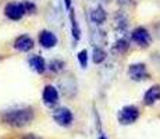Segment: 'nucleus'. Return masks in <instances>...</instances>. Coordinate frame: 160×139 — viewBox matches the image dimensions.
Masks as SVG:
<instances>
[{"mask_svg":"<svg viewBox=\"0 0 160 139\" xmlns=\"http://www.w3.org/2000/svg\"><path fill=\"white\" fill-rule=\"evenodd\" d=\"M35 118V111L32 107H20V109L6 110L0 116V121L3 124L13 127V128H22L29 125Z\"/></svg>","mask_w":160,"mask_h":139,"instance_id":"1","label":"nucleus"},{"mask_svg":"<svg viewBox=\"0 0 160 139\" xmlns=\"http://www.w3.org/2000/svg\"><path fill=\"white\" fill-rule=\"evenodd\" d=\"M141 111L137 106L134 104H127L122 109H120L118 114H117V120L121 125H131L135 121H138Z\"/></svg>","mask_w":160,"mask_h":139,"instance_id":"2","label":"nucleus"},{"mask_svg":"<svg viewBox=\"0 0 160 139\" xmlns=\"http://www.w3.org/2000/svg\"><path fill=\"white\" fill-rule=\"evenodd\" d=\"M27 14L22 2H8L4 7V15L11 21H20Z\"/></svg>","mask_w":160,"mask_h":139,"instance_id":"3","label":"nucleus"},{"mask_svg":"<svg viewBox=\"0 0 160 139\" xmlns=\"http://www.w3.org/2000/svg\"><path fill=\"white\" fill-rule=\"evenodd\" d=\"M128 77L132 79V81H145V79H149V72H148L146 64L145 63H134L128 67Z\"/></svg>","mask_w":160,"mask_h":139,"instance_id":"4","label":"nucleus"},{"mask_svg":"<svg viewBox=\"0 0 160 139\" xmlns=\"http://www.w3.org/2000/svg\"><path fill=\"white\" fill-rule=\"evenodd\" d=\"M53 120L60 127H70L74 121V114L67 107H60L53 111Z\"/></svg>","mask_w":160,"mask_h":139,"instance_id":"5","label":"nucleus"},{"mask_svg":"<svg viewBox=\"0 0 160 139\" xmlns=\"http://www.w3.org/2000/svg\"><path fill=\"white\" fill-rule=\"evenodd\" d=\"M131 41L137 43L138 46H141V47H148L152 39H150V33L146 28L138 27L131 32Z\"/></svg>","mask_w":160,"mask_h":139,"instance_id":"6","label":"nucleus"},{"mask_svg":"<svg viewBox=\"0 0 160 139\" xmlns=\"http://www.w3.org/2000/svg\"><path fill=\"white\" fill-rule=\"evenodd\" d=\"M42 99H43V103L46 106H56L58 103V91L53 85H46L43 92H42Z\"/></svg>","mask_w":160,"mask_h":139,"instance_id":"7","label":"nucleus"},{"mask_svg":"<svg viewBox=\"0 0 160 139\" xmlns=\"http://www.w3.org/2000/svg\"><path fill=\"white\" fill-rule=\"evenodd\" d=\"M57 42H58V39H57V36L54 32L48 31V29L41 31V33H39V43H41L42 47L52 49L57 45Z\"/></svg>","mask_w":160,"mask_h":139,"instance_id":"8","label":"nucleus"},{"mask_svg":"<svg viewBox=\"0 0 160 139\" xmlns=\"http://www.w3.org/2000/svg\"><path fill=\"white\" fill-rule=\"evenodd\" d=\"M33 39L31 38L29 35H20L18 38H15L14 41V49L18 52H22V53H27L33 47Z\"/></svg>","mask_w":160,"mask_h":139,"instance_id":"9","label":"nucleus"},{"mask_svg":"<svg viewBox=\"0 0 160 139\" xmlns=\"http://www.w3.org/2000/svg\"><path fill=\"white\" fill-rule=\"evenodd\" d=\"M158 100H160V85H153L143 95V103L146 106H152Z\"/></svg>","mask_w":160,"mask_h":139,"instance_id":"10","label":"nucleus"},{"mask_svg":"<svg viewBox=\"0 0 160 139\" xmlns=\"http://www.w3.org/2000/svg\"><path fill=\"white\" fill-rule=\"evenodd\" d=\"M28 64L36 74H43L46 71V68H48L45 58L42 57V56H39V54H35V56H32V57H29Z\"/></svg>","mask_w":160,"mask_h":139,"instance_id":"11","label":"nucleus"},{"mask_svg":"<svg viewBox=\"0 0 160 139\" xmlns=\"http://www.w3.org/2000/svg\"><path fill=\"white\" fill-rule=\"evenodd\" d=\"M68 17H70V22H71V35H72V38L75 39L77 42L81 39V28H79V24H78V21H77V15H75V10L71 7L70 8V14H68Z\"/></svg>","mask_w":160,"mask_h":139,"instance_id":"12","label":"nucleus"},{"mask_svg":"<svg viewBox=\"0 0 160 139\" xmlns=\"http://www.w3.org/2000/svg\"><path fill=\"white\" fill-rule=\"evenodd\" d=\"M89 17H91V21L93 24L100 25V24H103L104 21H106L107 14H106V11H104V8L102 6H96V7L91 11V15H89Z\"/></svg>","mask_w":160,"mask_h":139,"instance_id":"13","label":"nucleus"},{"mask_svg":"<svg viewBox=\"0 0 160 139\" xmlns=\"http://www.w3.org/2000/svg\"><path fill=\"white\" fill-rule=\"evenodd\" d=\"M128 47H130V43H128L127 39H118L114 46H113V53H118V54H124L125 52L128 50Z\"/></svg>","mask_w":160,"mask_h":139,"instance_id":"14","label":"nucleus"},{"mask_svg":"<svg viewBox=\"0 0 160 139\" xmlns=\"http://www.w3.org/2000/svg\"><path fill=\"white\" fill-rule=\"evenodd\" d=\"M106 52L103 50L102 47H95L93 49V56H92V58H93L95 64H100L103 63L104 60H106Z\"/></svg>","mask_w":160,"mask_h":139,"instance_id":"15","label":"nucleus"},{"mask_svg":"<svg viewBox=\"0 0 160 139\" xmlns=\"http://www.w3.org/2000/svg\"><path fill=\"white\" fill-rule=\"evenodd\" d=\"M64 66H66V63H64L63 60L54 58V60L50 61V64H49V68L53 71V72H60V71L64 70Z\"/></svg>","mask_w":160,"mask_h":139,"instance_id":"16","label":"nucleus"},{"mask_svg":"<svg viewBox=\"0 0 160 139\" xmlns=\"http://www.w3.org/2000/svg\"><path fill=\"white\" fill-rule=\"evenodd\" d=\"M77 57H78L79 66H81L82 68H87V67H88V52L84 49V50H81V52H79Z\"/></svg>","mask_w":160,"mask_h":139,"instance_id":"17","label":"nucleus"},{"mask_svg":"<svg viewBox=\"0 0 160 139\" xmlns=\"http://www.w3.org/2000/svg\"><path fill=\"white\" fill-rule=\"evenodd\" d=\"M22 3H24V7H25L27 14H35V13H36V6H35V3L29 2V0H25V2H22Z\"/></svg>","mask_w":160,"mask_h":139,"instance_id":"18","label":"nucleus"},{"mask_svg":"<svg viewBox=\"0 0 160 139\" xmlns=\"http://www.w3.org/2000/svg\"><path fill=\"white\" fill-rule=\"evenodd\" d=\"M20 139H45V138L39 137V135H35V134H27V135H24V137H21Z\"/></svg>","mask_w":160,"mask_h":139,"instance_id":"19","label":"nucleus"},{"mask_svg":"<svg viewBox=\"0 0 160 139\" xmlns=\"http://www.w3.org/2000/svg\"><path fill=\"white\" fill-rule=\"evenodd\" d=\"M64 4H66L67 10H70V8H71V4H72V0H64Z\"/></svg>","mask_w":160,"mask_h":139,"instance_id":"20","label":"nucleus"},{"mask_svg":"<svg viewBox=\"0 0 160 139\" xmlns=\"http://www.w3.org/2000/svg\"><path fill=\"white\" fill-rule=\"evenodd\" d=\"M99 139H107V137H106L104 134H100V135H99Z\"/></svg>","mask_w":160,"mask_h":139,"instance_id":"21","label":"nucleus"}]
</instances>
